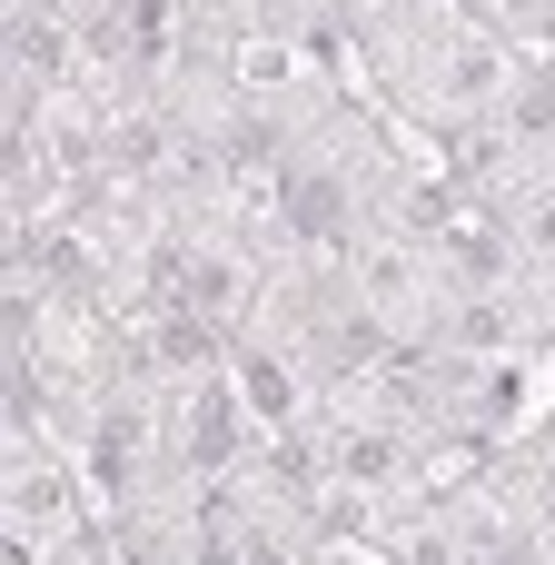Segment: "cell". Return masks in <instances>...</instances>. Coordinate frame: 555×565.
I'll use <instances>...</instances> for the list:
<instances>
[{
  "label": "cell",
  "instance_id": "obj_1",
  "mask_svg": "<svg viewBox=\"0 0 555 565\" xmlns=\"http://www.w3.org/2000/svg\"><path fill=\"white\" fill-rule=\"evenodd\" d=\"M338 70H348V89L387 129H407L427 149L487 139L536 89V50L506 40L497 20H477V10H437V20H407V30H367V40L338 50Z\"/></svg>",
  "mask_w": 555,
  "mask_h": 565
},
{
  "label": "cell",
  "instance_id": "obj_2",
  "mask_svg": "<svg viewBox=\"0 0 555 565\" xmlns=\"http://www.w3.org/2000/svg\"><path fill=\"white\" fill-rule=\"evenodd\" d=\"M79 526H99L79 457H70L50 427L0 417V546H10V556H50V546H70Z\"/></svg>",
  "mask_w": 555,
  "mask_h": 565
}]
</instances>
